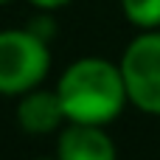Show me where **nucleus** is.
I'll use <instances>...</instances> for the list:
<instances>
[{"instance_id":"obj_1","label":"nucleus","mask_w":160,"mask_h":160,"mask_svg":"<svg viewBox=\"0 0 160 160\" xmlns=\"http://www.w3.org/2000/svg\"><path fill=\"white\" fill-rule=\"evenodd\" d=\"M56 96L62 101L65 118L73 124H112L127 107V84L121 65L101 56L76 59L56 82Z\"/></svg>"},{"instance_id":"obj_2","label":"nucleus","mask_w":160,"mask_h":160,"mask_svg":"<svg viewBox=\"0 0 160 160\" xmlns=\"http://www.w3.org/2000/svg\"><path fill=\"white\" fill-rule=\"evenodd\" d=\"M51 70L48 42L31 28L0 31V96H22L45 82Z\"/></svg>"},{"instance_id":"obj_3","label":"nucleus","mask_w":160,"mask_h":160,"mask_svg":"<svg viewBox=\"0 0 160 160\" xmlns=\"http://www.w3.org/2000/svg\"><path fill=\"white\" fill-rule=\"evenodd\" d=\"M129 104L146 115H160V31H141L121 56Z\"/></svg>"},{"instance_id":"obj_4","label":"nucleus","mask_w":160,"mask_h":160,"mask_svg":"<svg viewBox=\"0 0 160 160\" xmlns=\"http://www.w3.org/2000/svg\"><path fill=\"white\" fill-rule=\"evenodd\" d=\"M56 160H118V152L104 127L68 121L56 141Z\"/></svg>"},{"instance_id":"obj_5","label":"nucleus","mask_w":160,"mask_h":160,"mask_svg":"<svg viewBox=\"0 0 160 160\" xmlns=\"http://www.w3.org/2000/svg\"><path fill=\"white\" fill-rule=\"evenodd\" d=\"M65 110L62 101L56 96V90H42L34 87L28 93H22L20 104H17V124L31 132V135H48L53 129H59L65 124Z\"/></svg>"},{"instance_id":"obj_6","label":"nucleus","mask_w":160,"mask_h":160,"mask_svg":"<svg viewBox=\"0 0 160 160\" xmlns=\"http://www.w3.org/2000/svg\"><path fill=\"white\" fill-rule=\"evenodd\" d=\"M121 8L135 28H160V0H121Z\"/></svg>"},{"instance_id":"obj_7","label":"nucleus","mask_w":160,"mask_h":160,"mask_svg":"<svg viewBox=\"0 0 160 160\" xmlns=\"http://www.w3.org/2000/svg\"><path fill=\"white\" fill-rule=\"evenodd\" d=\"M31 6H37L39 11H56V8H65L70 0H28Z\"/></svg>"},{"instance_id":"obj_8","label":"nucleus","mask_w":160,"mask_h":160,"mask_svg":"<svg viewBox=\"0 0 160 160\" xmlns=\"http://www.w3.org/2000/svg\"><path fill=\"white\" fill-rule=\"evenodd\" d=\"M37 160H56V158H37Z\"/></svg>"},{"instance_id":"obj_9","label":"nucleus","mask_w":160,"mask_h":160,"mask_svg":"<svg viewBox=\"0 0 160 160\" xmlns=\"http://www.w3.org/2000/svg\"><path fill=\"white\" fill-rule=\"evenodd\" d=\"M0 3H8V0H0Z\"/></svg>"}]
</instances>
